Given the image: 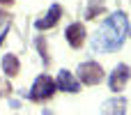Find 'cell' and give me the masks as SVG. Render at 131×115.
I'll use <instances>...</instances> for the list:
<instances>
[{
    "mask_svg": "<svg viewBox=\"0 0 131 115\" xmlns=\"http://www.w3.org/2000/svg\"><path fill=\"white\" fill-rule=\"evenodd\" d=\"M78 81L83 85H99L104 81V67L94 60H88V62H81L78 65Z\"/></svg>",
    "mask_w": 131,
    "mask_h": 115,
    "instance_id": "3957f363",
    "label": "cell"
},
{
    "mask_svg": "<svg viewBox=\"0 0 131 115\" xmlns=\"http://www.w3.org/2000/svg\"><path fill=\"white\" fill-rule=\"evenodd\" d=\"M64 37H67V41H69V46H71V48H81V46L85 44L88 30H85V25H83V23H69V25H67V30H64Z\"/></svg>",
    "mask_w": 131,
    "mask_h": 115,
    "instance_id": "5b68a950",
    "label": "cell"
},
{
    "mask_svg": "<svg viewBox=\"0 0 131 115\" xmlns=\"http://www.w3.org/2000/svg\"><path fill=\"white\" fill-rule=\"evenodd\" d=\"M55 92H58V83L48 74H39L35 78V83H32V90H30L28 99H32V101H48V99H53Z\"/></svg>",
    "mask_w": 131,
    "mask_h": 115,
    "instance_id": "7a4b0ae2",
    "label": "cell"
},
{
    "mask_svg": "<svg viewBox=\"0 0 131 115\" xmlns=\"http://www.w3.org/2000/svg\"><path fill=\"white\" fill-rule=\"evenodd\" d=\"M12 21V14H7L5 9H0V23H9Z\"/></svg>",
    "mask_w": 131,
    "mask_h": 115,
    "instance_id": "7c38bea8",
    "label": "cell"
},
{
    "mask_svg": "<svg viewBox=\"0 0 131 115\" xmlns=\"http://www.w3.org/2000/svg\"><path fill=\"white\" fill-rule=\"evenodd\" d=\"M0 65H2V71H5L9 78L21 74V62H18V58H16L14 53H5L2 60H0Z\"/></svg>",
    "mask_w": 131,
    "mask_h": 115,
    "instance_id": "9c48e42d",
    "label": "cell"
},
{
    "mask_svg": "<svg viewBox=\"0 0 131 115\" xmlns=\"http://www.w3.org/2000/svg\"><path fill=\"white\" fill-rule=\"evenodd\" d=\"M14 2H16V0H0V5H5V7H12Z\"/></svg>",
    "mask_w": 131,
    "mask_h": 115,
    "instance_id": "4fadbf2b",
    "label": "cell"
},
{
    "mask_svg": "<svg viewBox=\"0 0 131 115\" xmlns=\"http://www.w3.org/2000/svg\"><path fill=\"white\" fill-rule=\"evenodd\" d=\"M35 46H37V51H39V55H41V60H44V67H48V65H51V55H48V44H46V39H44V37H37V39H35Z\"/></svg>",
    "mask_w": 131,
    "mask_h": 115,
    "instance_id": "8fae6325",
    "label": "cell"
},
{
    "mask_svg": "<svg viewBox=\"0 0 131 115\" xmlns=\"http://www.w3.org/2000/svg\"><path fill=\"white\" fill-rule=\"evenodd\" d=\"M58 90H62V92H69V95H76L78 90H81V81L71 74V71H67V69H62L60 74H58Z\"/></svg>",
    "mask_w": 131,
    "mask_h": 115,
    "instance_id": "52a82bcc",
    "label": "cell"
},
{
    "mask_svg": "<svg viewBox=\"0 0 131 115\" xmlns=\"http://www.w3.org/2000/svg\"><path fill=\"white\" fill-rule=\"evenodd\" d=\"M101 115H127V101H124L122 97L108 99V101L101 106Z\"/></svg>",
    "mask_w": 131,
    "mask_h": 115,
    "instance_id": "ba28073f",
    "label": "cell"
},
{
    "mask_svg": "<svg viewBox=\"0 0 131 115\" xmlns=\"http://www.w3.org/2000/svg\"><path fill=\"white\" fill-rule=\"evenodd\" d=\"M129 35H131V28H129Z\"/></svg>",
    "mask_w": 131,
    "mask_h": 115,
    "instance_id": "5bb4252c",
    "label": "cell"
},
{
    "mask_svg": "<svg viewBox=\"0 0 131 115\" xmlns=\"http://www.w3.org/2000/svg\"><path fill=\"white\" fill-rule=\"evenodd\" d=\"M104 12H106V0H90L88 12H85V18L88 21H97Z\"/></svg>",
    "mask_w": 131,
    "mask_h": 115,
    "instance_id": "30bf717a",
    "label": "cell"
},
{
    "mask_svg": "<svg viewBox=\"0 0 131 115\" xmlns=\"http://www.w3.org/2000/svg\"><path fill=\"white\" fill-rule=\"evenodd\" d=\"M129 78H131V69H129V65H117V67L113 69V74L108 76L111 92H122V90L127 88Z\"/></svg>",
    "mask_w": 131,
    "mask_h": 115,
    "instance_id": "277c9868",
    "label": "cell"
},
{
    "mask_svg": "<svg viewBox=\"0 0 131 115\" xmlns=\"http://www.w3.org/2000/svg\"><path fill=\"white\" fill-rule=\"evenodd\" d=\"M129 35V21H127V14L124 12H115L111 14L101 28L97 30L94 39H92V48L99 51V53H113V51H120L124 39Z\"/></svg>",
    "mask_w": 131,
    "mask_h": 115,
    "instance_id": "6da1fadb",
    "label": "cell"
},
{
    "mask_svg": "<svg viewBox=\"0 0 131 115\" xmlns=\"http://www.w3.org/2000/svg\"><path fill=\"white\" fill-rule=\"evenodd\" d=\"M62 18V7L55 2V5H51L48 7V12H46V16H41V18H37L35 21V28L37 30H51L53 25H58V21Z\"/></svg>",
    "mask_w": 131,
    "mask_h": 115,
    "instance_id": "8992f818",
    "label": "cell"
}]
</instances>
